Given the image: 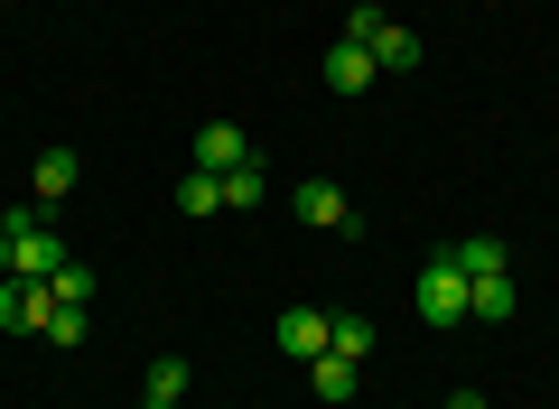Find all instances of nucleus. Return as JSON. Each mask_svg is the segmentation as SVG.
Listing matches in <instances>:
<instances>
[{
    "instance_id": "obj_16",
    "label": "nucleus",
    "mask_w": 559,
    "mask_h": 409,
    "mask_svg": "<svg viewBox=\"0 0 559 409\" xmlns=\"http://www.w3.org/2000/svg\"><path fill=\"white\" fill-rule=\"evenodd\" d=\"M187 382H197V372H187L178 353H159V363H150V400H187Z\"/></svg>"
},
{
    "instance_id": "obj_10",
    "label": "nucleus",
    "mask_w": 559,
    "mask_h": 409,
    "mask_svg": "<svg viewBox=\"0 0 559 409\" xmlns=\"http://www.w3.org/2000/svg\"><path fill=\"white\" fill-rule=\"evenodd\" d=\"M178 215H224V177L215 168H187L178 177Z\"/></svg>"
},
{
    "instance_id": "obj_8",
    "label": "nucleus",
    "mask_w": 559,
    "mask_h": 409,
    "mask_svg": "<svg viewBox=\"0 0 559 409\" xmlns=\"http://www.w3.org/2000/svg\"><path fill=\"white\" fill-rule=\"evenodd\" d=\"M242 158H252V140H242L234 121H205V131H197V168L224 177V168H242Z\"/></svg>"
},
{
    "instance_id": "obj_21",
    "label": "nucleus",
    "mask_w": 559,
    "mask_h": 409,
    "mask_svg": "<svg viewBox=\"0 0 559 409\" xmlns=\"http://www.w3.org/2000/svg\"><path fill=\"white\" fill-rule=\"evenodd\" d=\"M0 279H10V233H0Z\"/></svg>"
},
{
    "instance_id": "obj_6",
    "label": "nucleus",
    "mask_w": 559,
    "mask_h": 409,
    "mask_svg": "<svg viewBox=\"0 0 559 409\" xmlns=\"http://www.w3.org/2000/svg\"><path fill=\"white\" fill-rule=\"evenodd\" d=\"M503 316H513V270L466 279V326H503Z\"/></svg>"
},
{
    "instance_id": "obj_5",
    "label": "nucleus",
    "mask_w": 559,
    "mask_h": 409,
    "mask_svg": "<svg viewBox=\"0 0 559 409\" xmlns=\"http://www.w3.org/2000/svg\"><path fill=\"white\" fill-rule=\"evenodd\" d=\"M0 326H10V335L47 326V289H38V279H0Z\"/></svg>"
},
{
    "instance_id": "obj_4",
    "label": "nucleus",
    "mask_w": 559,
    "mask_h": 409,
    "mask_svg": "<svg viewBox=\"0 0 559 409\" xmlns=\"http://www.w3.org/2000/svg\"><path fill=\"white\" fill-rule=\"evenodd\" d=\"M382 65H373V47H355V38H336L326 47V94H364Z\"/></svg>"
},
{
    "instance_id": "obj_20",
    "label": "nucleus",
    "mask_w": 559,
    "mask_h": 409,
    "mask_svg": "<svg viewBox=\"0 0 559 409\" xmlns=\"http://www.w3.org/2000/svg\"><path fill=\"white\" fill-rule=\"evenodd\" d=\"M448 409H485V390H448Z\"/></svg>"
},
{
    "instance_id": "obj_14",
    "label": "nucleus",
    "mask_w": 559,
    "mask_h": 409,
    "mask_svg": "<svg viewBox=\"0 0 559 409\" xmlns=\"http://www.w3.org/2000/svg\"><path fill=\"white\" fill-rule=\"evenodd\" d=\"M373 65H382V75H411V65H419V38H411V28H382V38H373Z\"/></svg>"
},
{
    "instance_id": "obj_3",
    "label": "nucleus",
    "mask_w": 559,
    "mask_h": 409,
    "mask_svg": "<svg viewBox=\"0 0 559 409\" xmlns=\"http://www.w3.org/2000/svg\"><path fill=\"white\" fill-rule=\"evenodd\" d=\"M289 205H299V215L318 224V233H355V205H345V187H336V177H308V187L289 195Z\"/></svg>"
},
{
    "instance_id": "obj_1",
    "label": "nucleus",
    "mask_w": 559,
    "mask_h": 409,
    "mask_svg": "<svg viewBox=\"0 0 559 409\" xmlns=\"http://www.w3.org/2000/svg\"><path fill=\"white\" fill-rule=\"evenodd\" d=\"M0 233H10V279H57L66 270V242H57V224L38 215V205H10V215H0Z\"/></svg>"
},
{
    "instance_id": "obj_12",
    "label": "nucleus",
    "mask_w": 559,
    "mask_h": 409,
    "mask_svg": "<svg viewBox=\"0 0 559 409\" xmlns=\"http://www.w3.org/2000/svg\"><path fill=\"white\" fill-rule=\"evenodd\" d=\"M271 195V177H261V158H242V168H224V215H242V205H261Z\"/></svg>"
},
{
    "instance_id": "obj_22",
    "label": "nucleus",
    "mask_w": 559,
    "mask_h": 409,
    "mask_svg": "<svg viewBox=\"0 0 559 409\" xmlns=\"http://www.w3.org/2000/svg\"><path fill=\"white\" fill-rule=\"evenodd\" d=\"M150 409H187V400H150Z\"/></svg>"
},
{
    "instance_id": "obj_17",
    "label": "nucleus",
    "mask_w": 559,
    "mask_h": 409,
    "mask_svg": "<svg viewBox=\"0 0 559 409\" xmlns=\"http://www.w3.org/2000/svg\"><path fill=\"white\" fill-rule=\"evenodd\" d=\"M47 298H57V308H84V298H94V270H84V261H66V270L47 279Z\"/></svg>"
},
{
    "instance_id": "obj_9",
    "label": "nucleus",
    "mask_w": 559,
    "mask_h": 409,
    "mask_svg": "<svg viewBox=\"0 0 559 409\" xmlns=\"http://www.w3.org/2000/svg\"><path fill=\"white\" fill-rule=\"evenodd\" d=\"M75 177H84L75 149H47L38 168H28V195H38V205H66V195H75Z\"/></svg>"
},
{
    "instance_id": "obj_2",
    "label": "nucleus",
    "mask_w": 559,
    "mask_h": 409,
    "mask_svg": "<svg viewBox=\"0 0 559 409\" xmlns=\"http://www.w3.org/2000/svg\"><path fill=\"white\" fill-rule=\"evenodd\" d=\"M419 316H429V326H466V270L448 252L419 270Z\"/></svg>"
},
{
    "instance_id": "obj_18",
    "label": "nucleus",
    "mask_w": 559,
    "mask_h": 409,
    "mask_svg": "<svg viewBox=\"0 0 559 409\" xmlns=\"http://www.w3.org/2000/svg\"><path fill=\"white\" fill-rule=\"evenodd\" d=\"M47 345H84V308H57V298H47Z\"/></svg>"
},
{
    "instance_id": "obj_19",
    "label": "nucleus",
    "mask_w": 559,
    "mask_h": 409,
    "mask_svg": "<svg viewBox=\"0 0 559 409\" xmlns=\"http://www.w3.org/2000/svg\"><path fill=\"white\" fill-rule=\"evenodd\" d=\"M382 28H392V10H373V0H355V20H345V38H355V47H373Z\"/></svg>"
},
{
    "instance_id": "obj_7",
    "label": "nucleus",
    "mask_w": 559,
    "mask_h": 409,
    "mask_svg": "<svg viewBox=\"0 0 559 409\" xmlns=\"http://www.w3.org/2000/svg\"><path fill=\"white\" fill-rule=\"evenodd\" d=\"M280 353L318 363V353H326V308H289V316H280Z\"/></svg>"
},
{
    "instance_id": "obj_13",
    "label": "nucleus",
    "mask_w": 559,
    "mask_h": 409,
    "mask_svg": "<svg viewBox=\"0 0 559 409\" xmlns=\"http://www.w3.org/2000/svg\"><path fill=\"white\" fill-rule=\"evenodd\" d=\"M326 353L364 363V353H373V316H326Z\"/></svg>"
},
{
    "instance_id": "obj_11",
    "label": "nucleus",
    "mask_w": 559,
    "mask_h": 409,
    "mask_svg": "<svg viewBox=\"0 0 559 409\" xmlns=\"http://www.w3.org/2000/svg\"><path fill=\"white\" fill-rule=\"evenodd\" d=\"M448 261H457L466 279H495V270H503V242H495V233H466V242H448Z\"/></svg>"
},
{
    "instance_id": "obj_15",
    "label": "nucleus",
    "mask_w": 559,
    "mask_h": 409,
    "mask_svg": "<svg viewBox=\"0 0 559 409\" xmlns=\"http://www.w3.org/2000/svg\"><path fill=\"white\" fill-rule=\"evenodd\" d=\"M308 382H318V400H355V363H345V353H318Z\"/></svg>"
}]
</instances>
